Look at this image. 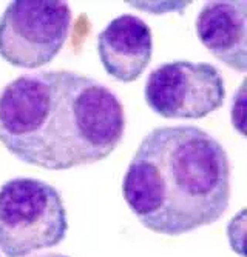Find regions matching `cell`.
Returning a JSON list of instances; mask_svg holds the SVG:
<instances>
[{
	"label": "cell",
	"mask_w": 247,
	"mask_h": 257,
	"mask_svg": "<svg viewBox=\"0 0 247 257\" xmlns=\"http://www.w3.org/2000/svg\"><path fill=\"white\" fill-rule=\"evenodd\" d=\"M125 131L119 97L76 71H39L0 92V144L20 162L51 171L101 162Z\"/></svg>",
	"instance_id": "1"
},
{
	"label": "cell",
	"mask_w": 247,
	"mask_h": 257,
	"mask_svg": "<svg viewBox=\"0 0 247 257\" xmlns=\"http://www.w3.org/2000/svg\"><path fill=\"white\" fill-rule=\"evenodd\" d=\"M122 196L141 225L183 236L218 222L230 202L227 153L193 125L151 130L122 179Z\"/></svg>",
	"instance_id": "2"
},
{
	"label": "cell",
	"mask_w": 247,
	"mask_h": 257,
	"mask_svg": "<svg viewBox=\"0 0 247 257\" xmlns=\"http://www.w3.org/2000/svg\"><path fill=\"white\" fill-rule=\"evenodd\" d=\"M66 231V209L53 185L33 177H14L2 185L0 251L7 257L57 246Z\"/></svg>",
	"instance_id": "3"
},
{
	"label": "cell",
	"mask_w": 247,
	"mask_h": 257,
	"mask_svg": "<svg viewBox=\"0 0 247 257\" xmlns=\"http://www.w3.org/2000/svg\"><path fill=\"white\" fill-rule=\"evenodd\" d=\"M71 10L57 0H16L0 16V57L17 68L48 65L68 39Z\"/></svg>",
	"instance_id": "4"
},
{
	"label": "cell",
	"mask_w": 247,
	"mask_h": 257,
	"mask_svg": "<svg viewBox=\"0 0 247 257\" xmlns=\"http://www.w3.org/2000/svg\"><path fill=\"white\" fill-rule=\"evenodd\" d=\"M144 99L164 119H203L222 106L226 83L207 62L173 60L148 74Z\"/></svg>",
	"instance_id": "5"
},
{
	"label": "cell",
	"mask_w": 247,
	"mask_h": 257,
	"mask_svg": "<svg viewBox=\"0 0 247 257\" xmlns=\"http://www.w3.org/2000/svg\"><path fill=\"white\" fill-rule=\"evenodd\" d=\"M98 54L111 79L121 83L138 80L151 62V30L141 17L122 14L99 33Z\"/></svg>",
	"instance_id": "6"
},
{
	"label": "cell",
	"mask_w": 247,
	"mask_h": 257,
	"mask_svg": "<svg viewBox=\"0 0 247 257\" xmlns=\"http://www.w3.org/2000/svg\"><path fill=\"white\" fill-rule=\"evenodd\" d=\"M196 36L224 65L247 71V4L207 2L196 22Z\"/></svg>",
	"instance_id": "7"
},
{
	"label": "cell",
	"mask_w": 247,
	"mask_h": 257,
	"mask_svg": "<svg viewBox=\"0 0 247 257\" xmlns=\"http://www.w3.org/2000/svg\"><path fill=\"white\" fill-rule=\"evenodd\" d=\"M245 209H241L239 214L235 216L230 223H229V240L230 245L233 248V251H236L239 255L244 257V229H245Z\"/></svg>",
	"instance_id": "8"
},
{
	"label": "cell",
	"mask_w": 247,
	"mask_h": 257,
	"mask_svg": "<svg viewBox=\"0 0 247 257\" xmlns=\"http://www.w3.org/2000/svg\"><path fill=\"white\" fill-rule=\"evenodd\" d=\"M36 257H70V255L59 254V252H48V254H42V255H36Z\"/></svg>",
	"instance_id": "9"
}]
</instances>
